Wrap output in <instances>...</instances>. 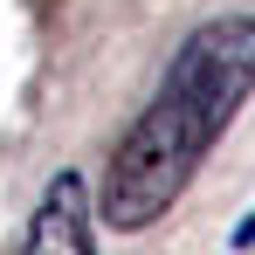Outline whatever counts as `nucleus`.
Here are the masks:
<instances>
[{"label": "nucleus", "mask_w": 255, "mask_h": 255, "mask_svg": "<svg viewBox=\"0 0 255 255\" xmlns=\"http://www.w3.org/2000/svg\"><path fill=\"white\" fill-rule=\"evenodd\" d=\"M14 255H97V193H90V179L76 166H62L42 186Z\"/></svg>", "instance_id": "2"}, {"label": "nucleus", "mask_w": 255, "mask_h": 255, "mask_svg": "<svg viewBox=\"0 0 255 255\" xmlns=\"http://www.w3.org/2000/svg\"><path fill=\"white\" fill-rule=\"evenodd\" d=\"M249 97H255V14L200 21L172 48L145 111L118 131L104 159V186H97V221L111 235H138L166 221Z\"/></svg>", "instance_id": "1"}]
</instances>
